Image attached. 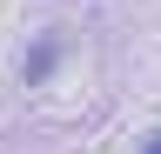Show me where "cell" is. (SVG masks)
I'll list each match as a JSON object with an SVG mask.
<instances>
[{
	"instance_id": "obj_1",
	"label": "cell",
	"mask_w": 161,
	"mask_h": 154,
	"mask_svg": "<svg viewBox=\"0 0 161 154\" xmlns=\"http://www.w3.org/2000/svg\"><path fill=\"white\" fill-rule=\"evenodd\" d=\"M60 61V40H40L34 47V61H27V87H40V81H47V67Z\"/></svg>"
},
{
	"instance_id": "obj_2",
	"label": "cell",
	"mask_w": 161,
	"mask_h": 154,
	"mask_svg": "<svg viewBox=\"0 0 161 154\" xmlns=\"http://www.w3.org/2000/svg\"><path fill=\"white\" fill-rule=\"evenodd\" d=\"M141 154H161V134H148V147H141Z\"/></svg>"
}]
</instances>
